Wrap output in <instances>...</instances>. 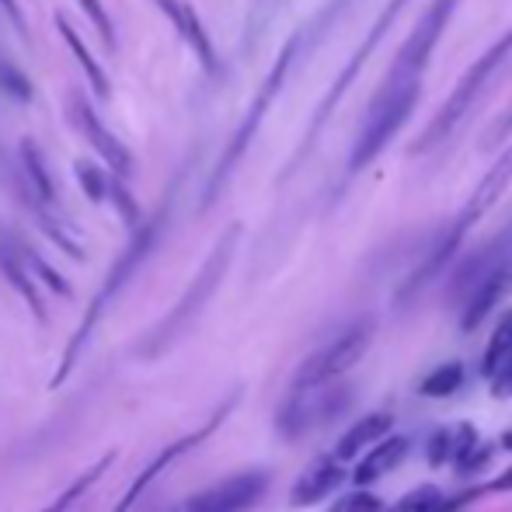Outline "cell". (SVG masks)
<instances>
[{"instance_id":"6da1fadb","label":"cell","mask_w":512,"mask_h":512,"mask_svg":"<svg viewBox=\"0 0 512 512\" xmlns=\"http://www.w3.org/2000/svg\"><path fill=\"white\" fill-rule=\"evenodd\" d=\"M418 95H422V81H391L387 77L384 88L377 91V98L370 102V112H366L363 133H359L356 147H352L349 157V171H363L387 143L398 136V129L408 122V115L415 112Z\"/></svg>"},{"instance_id":"7a4b0ae2","label":"cell","mask_w":512,"mask_h":512,"mask_svg":"<svg viewBox=\"0 0 512 512\" xmlns=\"http://www.w3.org/2000/svg\"><path fill=\"white\" fill-rule=\"evenodd\" d=\"M512 53V28L502 39L492 42V49H485V53L478 56V60L471 63V70H467L464 77L457 81V88H453V95L446 98L443 112L436 115V122H432L429 129L422 133V140H418L415 150H432L436 143L450 140V133L460 126V122L467 119V112L474 108V102L481 98V91L488 88V81L495 77V70L506 63V56Z\"/></svg>"},{"instance_id":"3957f363","label":"cell","mask_w":512,"mask_h":512,"mask_svg":"<svg viewBox=\"0 0 512 512\" xmlns=\"http://www.w3.org/2000/svg\"><path fill=\"white\" fill-rule=\"evenodd\" d=\"M237 234H241V230L230 227L227 234L220 237V244H216V248H213V255H209V262L203 265V272H199L196 283H192V286H189V293H185V297H182V304H178L175 310H171V314L164 317L161 328H157L154 335H150V342H147V356H157V352H161L164 345L175 342L178 331H185L192 321H196V314L206 307V300L213 297V290H216V283H220L223 269H227V265H230V255H234Z\"/></svg>"},{"instance_id":"277c9868","label":"cell","mask_w":512,"mask_h":512,"mask_svg":"<svg viewBox=\"0 0 512 512\" xmlns=\"http://www.w3.org/2000/svg\"><path fill=\"white\" fill-rule=\"evenodd\" d=\"M373 338V321H359L352 328H345L335 342H328L324 349H317L293 377V394H310L317 387L331 384L335 377H342L349 366H356L363 359L366 345Z\"/></svg>"},{"instance_id":"5b68a950","label":"cell","mask_w":512,"mask_h":512,"mask_svg":"<svg viewBox=\"0 0 512 512\" xmlns=\"http://www.w3.org/2000/svg\"><path fill=\"white\" fill-rule=\"evenodd\" d=\"M453 7H457V0H436V4L418 18L415 32L408 35L398 60H394L391 74H387L391 81H422V74H425V67H429L432 53H436V42H439V35H443L446 21H450Z\"/></svg>"},{"instance_id":"8992f818","label":"cell","mask_w":512,"mask_h":512,"mask_svg":"<svg viewBox=\"0 0 512 512\" xmlns=\"http://www.w3.org/2000/svg\"><path fill=\"white\" fill-rule=\"evenodd\" d=\"M265 485H269V478H265L262 471L237 474V478L223 481V485L209 488L206 495L192 499L185 512H244V509L251 506V502L262 499Z\"/></svg>"},{"instance_id":"52a82bcc","label":"cell","mask_w":512,"mask_h":512,"mask_svg":"<svg viewBox=\"0 0 512 512\" xmlns=\"http://www.w3.org/2000/svg\"><path fill=\"white\" fill-rule=\"evenodd\" d=\"M227 411H230V405H223V408H220V415H216V418H209V422H206V429H199V432H192V436L178 439V443H171L168 450L161 453V457H154V460H150V464H147V471H143L140 478H136L133 485H129V492L122 495V502H119V506H115L112 512H129V509H133L136 502H140V495L147 492L150 485H154V478H157V474H164L171 464H175L178 457H185V453H189L192 446H199V443H203V439L209 436V432H213L216 425H220V418L227 415Z\"/></svg>"},{"instance_id":"ba28073f","label":"cell","mask_w":512,"mask_h":512,"mask_svg":"<svg viewBox=\"0 0 512 512\" xmlns=\"http://www.w3.org/2000/svg\"><path fill=\"white\" fill-rule=\"evenodd\" d=\"M401 4H405V0H391V4H387V11L380 14V21H377V25L370 28V35H366V42H363V46H359V53L352 56V60H349V67L342 70V77H338V81H335V88H331L328 102H324L321 108H317V119H314V129H310L307 143L314 140V133H317V129H321V122H324V119H328V115H331V108H335L338 102H342V95H345V88H349V81H356V74H359V70H363L366 56L373 53V46H377V42L384 39V35H387V28H391V21L398 18Z\"/></svg>"},{"instance_id":"9c48e42d","label":"cell","mask_w":512,"mask_h":512,"mask_svg":"<svg viewBox=\"0 0 512 512\" xmlns=\"http://www.w3.org/2000/svg\"><path fill=\"white\" fill-rule=\"evenodd\" d=\"M509 290H512V265H509V262H502L499 269L488 272V276L481 279V283L471 290L464 314H460V324H464L467 331H474L481 321H485L488 314H492L495 307H499V300L506 297Z\"/></svg>"},{"instance_id":"30bf717a","label":"cell","mask_w":512,"mask_h":512,"mask_svg":"<svg viewBox=\"0 0 512 512\" xmlns=\"http://www.w3.org/2000/svg\"><path fill=\"white\" fill-rule=\"evenodd\" d=\"M509 182H512V147L499 157V161H495V168L481 178V185L474 189L471 203H467L464 213L457 216V223H453V227H457L460 234H467V230H471V223L481 220V213H485V209L502 196V189H506Z\"/></svg>"},{"instance_id":"8fae6325","label":"cell","mask_w":512,"mask_h":512,"mask_svg":"<svg viewBox=\"0 0 512 512\" xmlns=\"http://www.w3.org/2000/svg\"><path fill=\"white\" fill-rule=\"evenodd\" d=\"M338 481H342V464H338V457L314 460L310 471L297 481V485H293L290 502L293 506H314V502H321L328 492H335Z\"/></svg>"},{"instance_id":"7c38bea8","label":"cell","mask_w":512,"mask_h":512,"mask_svg":"<svg viewBox=\"0 0 512 512\" xmlns=\"http://www.w3.org/2000/svg\"><path fill=\"white\" fill-rule=\"evenodd\" d=\"M411 450V439L408 436H391L387 432L384 439H380V446L370 453V457L363 460V464L356 467V485H370V481L384 478L387 471H394V467L405 460V453Z\"/></svg>"},{"instance_id":"4fadbf2b","label":"cell","mask_w":512,"mask_h":512,"mask_svg":"<svg viewBox=\"0 0 512 512\" xmlns=\"http://www.w3.org/2000/svg\"><path fill=\"white\" fill-rule=\"evenodd\" d=\"M391 425H394L391 411H377V415H366L363 422H356L349 432H345L342 439H338L335 457L338 460L359 457V450H363V446H370V443H380V439H384L387 432H391Z\"/></svg>"},{"instance_id":"5bb4252c","label":"cell","mask_w":512,"mask_h":512,"mask_svg":"<svg viewBox=\"0 0 512 512\" xmlns=\"http://www.w3.org/2000/svg\"><path fill=\"white\" fill-rule=\"evenodd\" d=\"M77 119H81V126H84V133H88V140L95 143V150L105 157L108 164H112L115 171H129L133 168V157H129V150L122 147L119 140H115L112 133L98 122V115L91 112L88 105H77Z\"/></svg>"},{"instance_id":"9a60e30c","label":"cell","mask_w":512,"mask_h":512,"mask_svg":"<svg viewBox=\"0 0 512 512\" xmlns=\"http://www.w3.org/2000/svg\"><path fill=\"white\" fill-rule=\"evenodd\" d=\"M56 25H60V35L63 39H67V46H70V53L77 56V63H81L84 67V74H88V81H91V88H95V95L98 98H105L108 95V77H105V70L98 67V60L95 56L88 53V49H84V42H81V35L74 32V28L67 25V21H56Z\"/></svg>"},{"instance_id":"2e32d148","label":"cell","mask_w":512,"mask_h":512,"mask_svg":"<svg viewBox=\"0 0 512 512\" xmlns=\"http://www.w3.org/2000/svg\"><path fill=\"white\" fill-rule=\"evenodd\" d=\"M460 506V499H446L439 488H415V492H408L401 502H394L387 512H453Z\"/></svg>"},{"instance_id":"e0dca14e","label":"cell","mask_w":512,"mask_h":512,"mask_svg":"<svg viewBox=\"0 0 512 512\" xmlns=\"http://www.w3.org/2000/svg\"><path fill=\"white\" fill-rule=\"evenodd\" d=\"M0 265H4V272H7V279L14 283V290H18L21 297L32 304L35 317H39V321H46V307H42V300H39V290H35V283H32V276L25 272V265L18 262V255H14V251H7V248H0Z\"/></svg>"},{"instance_id":"ac0fdd59","label":"cell","mask_w":512,"mask_h":512,"mask_svg":"<svg viewBox=\"0 0 512 512\" xmlns=\"http://www.w3.org/2000/svg\"><path fill=\"white\" fill-rule=\"evenodd\" d=\"M460 384H464V366L446 363V366H439V370H432L429 377L422 380L418 391H422L425 398H446V394H453Z\"/></svg>"},{"instance_id":"d6986e66","label":"cell","mask_w":512,"mask_h":512,"mask_svg":"<svg viewBox=\"0 0 512 512\" xmlns=\"http://www.w3.org/2000/svg\"><path fill=\"white\" fill-rule=\"evenodd\" d=\"M21 161H25V171H28V178H32L42 203H53V182H49L46 168H42V157H39V150L32 147V140L21 143Z\"/></svg>"},{"instance_id":"ffe728a7","label":"cell","mask_w":512,"mask_h":512,"mask_svg":"<svg viewBox=\"0 0 512 512\" xmlns=\"http://www.w3.org/2000/svg\"><path fill=\"white\" fill-rule=\"evenodd\" d=\"M108 464H112V453H108V457L105 460H98V464L95 467H91V471L88 474H81V478H77L74 481V488H67V492H63L60 495V499H56L53 502V506H49V509H42V512H63V509H67L70 506V502H77V499H81V492H88V488L91 485H95V481L98 478H102V474H105V467Z\"/></svg>"},{"instance_id":"44dd1931","label":"cell","mask_w":512,"mask_h":512,"mask_svg":"<svg viewBox=\"0 0 512 512\" xmlns=\"http://www.w3.org/2000/svg\"><path fill=\"white\" fill-rule=\"evenodd\" d=\"M512 356V324H502L499 331L492 335V342H488V352H485V377H492L495 370H499L502 363Z\"/></svg>"},{"instance_id":"7402d4cb","label":"cell","mask_w":512,"mask_h":512,"mask_svg":"<svg viewBox=\"0 0 512 512\" xmlns=\"http://www.w3.org/2000/svg\"><path fill=\"white\" fill-rule=\"evenodd\" d=\"M328 512H380V499L373 492H352L338 499Z\"/></svg>"},{"instance_id":"603a6c76","label":"cell","mask_w":512,"mask_h":512,"mask_svg":"<svg viewBox=\"0 0 512 512\" xmlns=\"http://www.w3.org/2000/svg\"><path fill=\"white\" fill-rule=\"evenodd\" d=\"M474 443H478V432H474V425H460L457 436H453V460H457L460 467L467 464V457L474 453Z\"/></svg>"},{"instance_id":"cb8c5ba5","label":"cell","mask_w":512,"mask_h":512,"mask_svg":"<svg viewBox=\"0 0 512 512\" xmlns=\"http://www.w3.org/2000/svg\"><path fill=\"white\" fill-rule=\"evenodd\" d=\"M77 4L84 7V14H88L91 21H95V28L102 32V39H105V46H112V21H108V14H105V7L98 4V0H77Z\"/></svg>"},{"instance_id":"d4e9b609","label":"cell","mask_w":512,"mask_h":512,"mask_svg":"<svg viewBox=\"0 0 512 512\" xmlns=\"http://www.w3.org/2000/svg\"><path fill=\"white\" fill-rule=\"evenodd\" d=\"M77 175H81V185L91 199H105V182H102V171L91 168V164H77Z\"/></svg>"},{"instance_id":"484cf974","label":"cell","mask_w":512,"mask_h":512,"mask_svg":"<svg viewBox=\"0 0 512 512\" xmlns=\"http://www.w3.org/2000/svg\"><path fill=\"white\" fill-rule=\"evenodd\" d=\"M488 380H492V391L499 394V398H512V356Z\"/></svg>"},{"instance_id":"4316f807","label":"cell","mask_w":512,"mask_h":512,"mask_svg":"<svg viewBox=\"0 0 512 512\" xmlns=\"http://www.w3.org/2000/svg\"><path fill=\"white\" fill-rule=\"evenodd\" d=\"M450 450H453V432H436L432 436V443H429V460L432 464H443L446 457H450Z\"/></svg>"},{"instance_id":"83f0119b","label":"cell","mask_w":512,"mask_h":512,"mask_svg":"<svg viewBox=\"0 0 512 512\" xmlns=\"http://www.w3.org/2000/svg\"><path fill=\"white\" fill-rule=\"evenodd\" d=\"M157 7H161V11L175 21V25H182V14H185V7H189V4H182V0H157Z\"/></svg>"},{"instance_id":"f1b7e54d","label":"cell","mask_w":512,"mask_h":512,"mask_svg":"<svg viewBox=\"0 0 512 512\" xmlns=\"http://www.w3.org/2000/svg\"><path fill=\"white\" fill-rule=\"evenodd\" d=\"M509 488H512V467H509L506 474H502V478L492 481V488H488V492H509Z\"/></svg>"},{"instance_id":"f546056e","label":"cell","mask_w":512,"mask_h":512,"mask_svg":"<svg viewBox=\"0 0 512 512\" xmlns=\"http://www.w3.org/2000/svg\"><path fill=\"white\" fill-rule=\"evenodd\" d=\"M0 4H4V11L7 14H11V21H14V25H25V21H21V11H18V4H14V0H0Z\"/></svg>"},{"instance_id":"4dcf8cb0","label":"cell","mask_w":512,"mask_h":512,"mask_svg":"<svg viewBox=\"0 0 512 512\" xmlns=\"http://www.w3.org/2000/svg\"><path fill=\"white\" fill-rule=\"evenodd\" d=\"M502 446H506V450H512V429L506 432V439H502Z\"/></svg>"}]
</instances>
